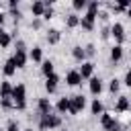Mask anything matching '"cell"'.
<instances>
[{"instance_id":"6da1fadb","label":"cell","mask_w":131,"mask_h":131,"mask_svg":"<svg viewBox=\"0 0 131 131\" xmlns=\"http://www.w3.org/2000/svg\"><path fill=\"white\" fill-rule=\"evenodd\" d=\"M61 127V117L59 115H39V129L41 131H51V129H57Z\"/></svg>"},{"instance_id":"7a4b0ae2","label":"cell","mask_w":131,"mask_h":131,"mask_svg":"<svg viewBox=\"0 0 131 131\" xmlns=\"http://www.w3.org/2000/svg\"><path fill=\"white\" fill-rule=\"evenodd\" d=\"M12 100H14V108L16 111H25L27 108V88H25V84H16L12 88Z\"/></svg>"},{"instance_id":"3957f363","label":"cell","mask_w":131,"mask_h":131,"mask_svg":"<svg viewBox=\"0 0 131 131\" xmlns=\"http://www.w3.org/2000/svg\"><path fill=\"white\" fill-rule=\"evenodd\" d=\"M86 106V98L82 94H76V96H70V113L72 115H78L80 111H84Z\"/></svg>"},{"instance_id":"277c9868","label":"cell","mask_w":131,"mask_h":131,"mask_svg":"<svg viewBox=\"0 0 131 131\" xmlns=\"http://www.w3.org/2000/svg\"><path fill=\"white\" fill-rule=\"evenodd\" d=\"M111 37L117 41V45H123V41H125V27L121 23H115L111 27Z\"/></svg>"},{"instance_id":"5b68a950","label":"cell","mask_w":131,"mask_h":131,"mask_svg":"<svg viewBox=\"0 0 131 131\" xmlns=\"http://www.w3.org/2000/svg\"><path fill=\"white\" fill-rule=\"evenodd\" d=\"M80 27H82L84 31H94V27H96V14L86 12V14L80 18Z\"/></svg>"},{"instance_id":"8992f818","label":"cell","mask_w":131,"mask_h":131,"mask_svg":"<svg viewBox=\"0 0 131 131\" xmlns=\"http://www.w3.org/2000/svg\"><path fill=\"white\" fill-rule=\"evenodd\" d=\"M66 82H68V86H80V84H82L80 72H78V70H70V72L66 74Z\"/></svg>"},{"instance_id":"52a82bcc","label":"cell","mask_w":131,"mask_h":131,"mask_svg":"<svg viewBox=\"0 0 131 131\" xmlns=\"http://www.w3.org/2000/svg\"><path fill=\"white\" fill-rule=\"evenodd\" d=\"M78 72H80L82 80H90V78H92V74H94V63H92V61H84V63H82V68H80Z\"/></svg>"},{"instance_id":"ba28073f","label":"cell","mask_w":131,"mask_h":131,"mask_svg":"<svg viewBox=\"0 0 131 131\" xmlns=\"http://www.w3.org/2000/svg\"><path fill=\"white\" fill-rule=\"evenodd\" d=\"M57 84H59V76H57V74H51L49 78H45V90H47L49 94H53V92L57 90Z\"/></svg>"},{"instance_id":"9c48e42d","label":"cell","mask_w":131,"mask_h":131,"mask_svg":"<svg viewBox=\"0 0 131 131\" xmlns=\"http://www.w3.org/2000/svg\"><path fill=\"white\" fill-rule=\"evenodd\" d=\"M88 88H90V94H94V96H98L100 92H102V80L100 78H90L88 80Z\"/></svg>"},{"instance_id":"30bf717a","label":"cell","mask_w":131,"mask_h":131,"mask_svg":"<svg viewBox=\"0 0 131 131\" xmlns=\"http://www.w3.org/2000/svg\"><path fill=\"white\" fill-rule=\"evenodd\" d=\"M51 111H53V106H51L49 98H39V102H37V115H49Z\"/></svg>"},{"instance_id":"8fae6325","label":"cell","mask_w":131,"mask_h":131,"mask_svg":"<svg viewBox=\"0 0 131 131\" xmlns=\"http://www.w3.org/2000/svg\"><path fill=\"white\" fill-rule=\"evenodd\" d=\"M55 111H57L59 115L70 113V96H61V98L57 100V104H55Z\"/></svg>"},{"instance_id":"7c38bea8","label":"cell","mask_w":131,"mask_h":131,"mask_svg":"<svg viewBox=\"0 0 131 131\" xmlns=\"http://www.w3.org/2000/svg\"><path fill=\"white\" fill-rule=\"evenodd\" d=\"M16 70H18V68H16V63H14V59H12V57L4 61V68H2V72H4V76H6V78L14 76V74H16Z\"/></svg>"},{"instance_id":"4fadbf2b","label":"cell","mask_w":131,"mask_h":131,"mask_svg":"<svg viewBox=\"0 0 131 131\" xmlns=\"http://www.w3.org/2000/svg\"><path fill=\"white\" fill-rule=\"evenodd\" d=\"M12 59H14L16 68H25V66H27V59H29V55H27V51H14Z\"/></svg>"},{"instance_id":"5bb4252c","label":"cell","mask_w":131,"mask_h":131,"mask_svg":"<svg viewBox=\"0 0 131 131\" xmlns=\"http://www.w3.org/2000/svg\"><path fill=\"white\" fill-rule=\"evenodd\" d=\"M45 8H47V4H45V2H41V0H37V2H33V4H31V12H33V16H43Z\"/></svg>"},{"instance_id":"9a60e30c","label":"cell","mask_w":131,"mask_h":131,"mask_svg":"<svg viewBox=\"0 0 131 131\" xmlns=\"http://www.w3.org/2000/svg\"><path fill=\"white\" fill-rule=\"evenodd\" d=\"M59 39H61L59 29H49V31H47V43H49V45H57Z\"/></svg>"},{"instance_id":"2e32d148","label":"cell","mask_w":131,"mask_h":131,"mask_svg":"<svg viewBox=\"0 0 131 131\" xmlns=\"http://www.w3.org/2000/svg\"><path fill=\"white\" fill-rule=\"evenodd\" d=\"M12 88L10 82H0V98H12Z\"/></svg>"},{"instance_id":"e0dca14e","label":"cell","mask_w":131,"mask_h":131,"mask_svg":"<svg viewBox=\"0 0 131 131\" xmlns=\"http://www.w3.org/2000/svg\"><path fill=\"white\" fill-rule=\"evenodd\" d=\"M72 57L76 59V61H86V51H84V47H80V45H76V47H72Z\"/></svg>"},{"instance_id":"ac0fdd59","label":"cell","mask_w":131,"mask_h":131,"mask_svg":"<svg viewBox=\"0 0 131 131\" xmlns=\"http://www.w3.org/2000/svg\"><path fill=\"white\" fill-rule=\"evenodd\" d=\"M53 68H55V66H53V61H51V59H43V63H41V74H43L45 78H49L51 74H55V72H53Z\"/></svg>"},{"instance_id":"d6986e66","label":"cell","mask_w":131,"mask_h":131,"mask_svg":"<svg viewBox=\"0 0 131 131\" xmlns=\"http://www.w3.org/2000/svg\"><path fill=\"white\" fill-rule=\"evenodd\" d=\"M129 98L127 96H119V100H117V104H115V111L117 113H125V111H129Z\"/></svg>"},{"instance_id":"ffe728a7","label":"cell","mask_w":131,"mask_h":131,"mask_svg":"<svg viewBox=\"0 0 131 131\" xmlns=\"http://www.w3.org/2000/svg\"><path fill=\"white\" fill-rule=\"evenodd\" d=\"M121 59H123V45H115V47L111 49V61L117 63V61H121Z\"/></svg>"},{"instance_id":"44dd1931","label":"cell","mask_w":131,"mask_h":131,"mask_svg":"<svg viewBox=\"0 0 131 131\" xmlns=\"http://www.w3.org/2000/svg\"><path fill=\"white\" fill-rule=\"evenodd\" d=\"M66 27H68V29H76V27H80V16H78L76 12L68 14V18H66Z\"/></svg>"},{"instance_id":"7402d4cb","label":"cell","mask_w":131,"mask_h":131,"mask_svg":"<svg viewBox=\"0 0 131 131\" xmlns=\"http://www.w3.org/2000/svg\"><path fill=\"white\" fill-rule=\"evenodd\" d=\"M29 57H31L35 63H43V49H41V47H33L31 53H29Z\"/></svg>"},{"instance_id":"603a6c76","label":"cell","mask_w":131,"mask_h":131,"mask_svg":"<svg viewBox=\"0 0 131 131\" xmlns=\"http://www.w3.org/2000/svg\"><path fill=\"white\" fill-rule=\"evenodd\" d=\"M90 113H92V115H102V113H104V106H102V102H100L98 98L92 100V104H90Z\"/></svg>"},{"instance_id":"cb8c5ba5","label":"cell","mask_w":131,"mask_h":131,"mask_svg":"<svg viewBox=\"0 0 131 131\" xmlns=\"http://www.w3.org/2000/svg\"><path fill=\"white\" fill-rule=\"evenodd\" d=\"M10 41H12V35H10V33H6V31H2V35H0V47H2V49H6V47L10 45Z\"/></svg>"},{"instance_id":"d4e9b609","label":"cell","mask_w":131,"mask_h":131,"mask_svg":"<svg viewBox=\"0 0 131 131\" xmlns=\"http://www.w3.org/2000/svg\"><path fill=\"white\" fill-rule=\"evenodd\" d=\"M123 127H121V123L117 121V119H111L106 125H104V131H121Z\"/></svg>"},{"instance_id":"484cf974","label":"cell","mask_w":131,"mask_h":131,"mask_svg":"<svg viewBox=\"0 0 131 131\" xmlns=\"http://www.w3.org/2000/svg\"><path fill=\"white\" fill-rule=\"evenodd\" d=\"M98 10H100V4H98L96 0L88 2V6H86V12H90V14H96V16H98Z\"/></svg>"},{"instance_id":"4316f807","label":"cell","mask_w":131,"mask_h":131,"mask_svg":"<svg viewBox=\"0 0 131 131\" xmlns=\"http://www.w3.org/2000/svg\"><path fill=\"white\" fill-rule=\"evenodd\" d=\"M0 106H2L4 111H12V108H14V100H12V98H0Z\"/></svg>"},{"instance_id":"83f0119b","label":"cell","mask_w":131,"mask_h":131,"mask_svg":"<svg viewBox=\"0 0 131 131\" xmlns=\"http://www.w3.org/2000/svg\"><path fill=\"white\" fill-rule=\"evenodd\" d=\"M119 88H121V82H119L117 78H113V80L108 82V90H111L113 94H117V92H119Z\"/></svg>"},{"instance_id":"f1b7e54d","label":"cell","mask_w":131,"mask_h":131,"mask_svg":"<svg viewBox=\"0 0 131 131\" xmlns=\"http://www.w3.org/2000/svg\"><path fill=\"white\" fill-rule=\"evenodd\" d=\"M72 6H74V10H84V8L88 6V2H86V0H74Z\"/></svg>"},{"instance_id":"f546056e","label":"cell","mask_w":131,"mask_h":131,"mask_svg":"<svg viewBox=\"0 0 131 131\" xmlns=\"http://www.w3.org/2000/svg\"><path fill=\"white\" fill-rule=\"evenodd\" d=\"M45 4H47V8H45V12H43V18L49 20V18H53V6H51V2H45Z\"/></svg>"},{"instance_id":"4dcf8cb0","label":"cell","mask_w":131,"mask_h":131,"mask_svg":"<svg viewBox=\"0 0 131 131\" xmlns=\"http://www.w3.org/2000/svg\"><path fill=\"white\" fill-rule=\"evenodd\" d=\"M6 131H18V121H16V119H8Z\"/></svg>"},{"instance_id":"1f68e13d","label":"cell","mask_w":131,"mask_h":131,"mask_svg":"<svg viewBox=\"0 0 131 131\" xmlns=\"http://www.w3.org/2000/svg\"><path fill=\"white\" fill-rule=\"evenodd\" d=\"M84 51H86V57H92V55L96 53V49H94V45H92V43H88V45L84 47Z\"/></svg>"},{"instance_id":"d6a6232c","label":"cell","mask_w":131,"mask_h":131,"mask_svg":"<svg viewBox=\"0 0 131 131\" xmlns=\"http://www.w3.org/2000/svg\"><path fill=\"white\" fill-rule=\"evenodd\" d=\"M111 119H113V115H111V113H102V115H100V125L104 127V125H106Z\"/></svg>"},{"instance_id":"836d02e7","label":"cell","mask_w":131,"mask_h":131,"mask_svg":"<svg viewBox=\"0 0 131 131\" xmlns=\"http://www.w3.org/2000/svg\"><path fill=\"white\" fill-rule=\"evenodd\" d=\"M100 37H102V39H108V37H111V27H102V29H100Z\"/></svg>"},{"instance_id":"e575fe53","label":"cell","mask_w":131,"mask_h":131,"mask_svg":"<svg viewBox=\"0 0 131 131\" xmlns=\"http://www.w3.org/2000/svg\"><path fill=\"white\" fill-rule=\"evenodd\" d=\"M123 82H125V86H129V88H131V70H127V74H125V80H123Z\"/></svg>"},{"instance_id":"d590c367","label":"cell","mask_w":131,"mask_h":131,"mask_svg":"<svg viewBox=\"0 0 131 131\" xmlns=\"http://www.w3.org/2000/svg\"><path fill=\"white\" fill-rule=\"evenodd\" d=\"M31 29H41V18H35L31 23Z\"/></svg>"},{"instance_id":"8d00e7d4","label":"cell","mask_w":131,"mask_h":131,"mask_svg":"<svg viewBox=\"0 0 131 131\" xmlns=\"http://www.w3.org/2000/svg\"><path fill=\"white\" fill-rule=\"evenodd\" d=\"M98 16H100V20H108V12H98Z\"/></svg>"},{"instance_id":"74e56055","label":"cell","mask_w":131,"mask_h":131,"mask_svg":"<svg viewBox=\"0 0 131 131\" xmlns=\"http://www.w3.org/2000/svg\"><path fill=\"white\" fill-rule=\"evenodd\" d=\"M2 23H4V12L0 10V27H2Z\"/></svg>"},{"instance_id":"f35d334b","label":"cell","mask_w":131,"mask_h":131,"mask_svg":"<svg viewBox=\"0 0 131 131\" xmlns=\"http://www.w3.org/2000/svg\"><path fill=\"white\" fill-rule=\"evenodd\" d=\"M127 16H129V20H131V8H129V10H127Z\"/></svg>"},{"instance_id":"ab89813d","label":"cell","mask_w":131,"mask_h":131,"mask_svg":"<svg viewBox=\"0 0 131 131\" xmlns=\"http://www.w3.org/2000/svg\"><path fill=\"white\" fill-rule=\"evenodd\" d=\"M23 131H33V129H23Z\"/></svg>"},{"instance_id":"60d3db41","label":"cell","mask_w":131,"mask_h":131,"mask_svg":"<svg viewBox=\"0 0 131 131\" xmlns=\"http://www.w3.org/2000/svg\"><path fill=\"white\" fill-rule=\"evenodd\" d=\"M0 35H2V27H0Z\"/></svg>"}]
</instances>
